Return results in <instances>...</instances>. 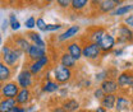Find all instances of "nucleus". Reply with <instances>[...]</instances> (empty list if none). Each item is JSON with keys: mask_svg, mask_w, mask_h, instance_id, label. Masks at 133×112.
Here are the masks:
<instances>
[{"mask_svg": "<svg viewBox=\"0 0 133 112\" xmlns=\"http://www.w3.org/2000/svg\"><path fill=\"white\" fill-rule=\"evenodd\" d=\"M99 46H100V50H101V52H102L104 56H106L108 54H111L113 50L116 47L115 36H114L113 33L106 32L102 36V38L100 40Z\"/></svg>", "mask_w": 133, "mask_h": 112, "instance_id": "obj_8", "label": "nucleus"}, {"mask_svg": "<svg viewBox=\"0 0 133 112\" xmlns=\"http://www.w3.org/2000/svg\"><path fill=\"white\" fill-rule=\"evenodd\" d=\"M46 20L42 18V17H38L36 18V28L40 31V32H45L46 31Z\"/></svg>", "mask_w": 133, "mask_h": 112, "instance_id": "obj_33", "label": "nucleus"}, {"mask_svg": "<svg viewBox=\"0 0 133 112\" xmlns=\"http://www.w3.org/2000/svg\"><path fill=\"white\" fill-rule=\"evenodd\" d=\"M24 34H26V37L28 38L30 43L36 45V46H41V47H48L46 41L44 40V37L41 36L40 32H36V31H27Z\"/></svg>", "mask_w": 133, "mask_h": 112, "instance_id": "obj_20", "label": "nucleus"}, {"mask_svg": "<svg viewBox=\"0 0 133 112\" xmlns=\"http://www.w3.org/2000/svg\"><path fill=\"white\" fill-rule=\"evenodd\" d=\"M13 77H14V70L0 60V83L9 81L13 79Z\"/></svg>", "mask_w": 133, "mask_h": 112, "instance_id": "obj_25", "label": "nucleus"}, {"mask_svg": "<svg viewBox=\"0 0 133 112\" xmlns=\"http://www.w3.org/2000/svg\"><path fill=\"white\" fill-rule=\"evenodd\" d=\"M24 56V52H22L21 50H18L17 47H14L9 40L1 46V51H0V60L3 63L10 66L13 70H16L18 68V65L21 63L22 57Z\"/></svg>", "mask_w": 133, "mask_h": 112, "instance_id": "obj_1", "label": "nucleus"}, {"mask_svg": "<svg viewBox=\"0 0 133 112\" xmlns=\"http://www.w3.org/2000/svg\"><path fill=\"white\" fill-rule=\"evenodd\" d=\"M0 98H1V97H0Z\"/></svg>", "mask_w": 133, "mask_h": 112, "instance_id": "obj_55", "label": "nucleus"}, {"mask_svg": "<svg viewBox=\"0 0 133 112\" xmlns=\"http://www.w3.org/2000/svg\"><path fill=\"white\" fill-rule=\"evenodd\" d=\"M3 46V34L0 33V47Z\"/></svg>", "mask_w": 133, "mask_h": 112, "instance_id": "obj_47", "label": "nucleus"}, {"mask_svg": "<svg viewBox=\"0 0 133 112\" xmlns=\"http://www.w3.org/2000/svg\"><path fill=\"white\" fill-rule=\"evenodd\" d=\"M133 12V3H124L115 6V9L109 14L110 17H125Z\"/></svg>", "mask_w": 133, "mask_h": 112, "instance_id": "obj_22", "label": "nucleus"}, {"mask_svg": "<svg viewBox=\"0 0 133 112\" xmlns=\"http://www.w3.org/2000/svg\"><path fill=\"white\" fill-rule=\"evenodd\" d=\"M129 89H131V93H132V97H133V84H132V87H131Z\"/></svg>", "mask_w": 133, "mask_h": 112, "instance_id": "obj_49", "label": "nucleus"}, {"mask_svg": "<svg viewBox=\"0 0 133 112\" xmlns=\"http://www.w3.org/2000/svg\"><path fill=\"white\" fill-rule=\"evenodd\" d=\"M62 106L66 112H77L81 110L82 104L77 98H64L62 102Z\"/></svg>", "mask_w": 133, "mask_h": 112, "instance_id": "obj_24", "label": "nucleus"}, {"mask_svg": "<svg viewBox=\"0 0 133 112\" xmlns=\"http://www.w3.org/2000/svg\"><path fill=\"white\" fill-rule=\"evenodd\" d=\"M12 112H26V111H24V107H22V106H18V104H17L16 107L12 110Z\"/></svg>", "mask_w": 133, "mask_h": 112, "instance_id": "obj_43", "label": "nucleus"}, {"mask_svg": "<svg viewBox=\"0 0 133 112\" xmlns=\"http://www.w3.org/2000/svg\"><path fill=\"white\" fill-rule=\"evenodd\" d=\"M69 12L77 16L86 14L87 12H90V0H72Z\"/></svg>", "mask_w": 133, "mask_h": 112, "instance_id": "obj_16", "label": "nucleus"}, {"mask_svg": "<svg viewBox=\"0 0 133 112\" xmlns=\"http://www.w3.org/2000/svg\"><path fill=\"white\" fill-rule=\"evenodd\" d=\"M109 78V70H101V71H99L96 75H95V81L96 83H101V81H104L105 79H108Z\"/></svg>", "mask_w": 133, "mask_h": 112, "instance_id": "obj_32", "label": "nucleus"}, {"mask_svg": "<svg viewBox=\"0 0 133 112\" xmlns=\"http://www.w3.org/2000/svg\"><path fill=\"white\" fill-rule=\"evenodd\" d=\"M60 88V84H58L54 79H45L42 80L40 91L42 92V94H52L56 93Z\"/></svg>", "mask_w": 133, "mask_h": 112, "instance_id": "obj_19", "label": "nucleus"}, {"mask_svg": "<svg viewBox=\"0 0 133 112\" xmlns=\"http://www.w3.org/2000/svg\"><path fill=\"white\" fill-rule=\"evenodd\" d=\"M9 40V42L14 46V47H17L18 50H21L22 52H24L26 54V51L28 50V47H30V41H28V38L26 37V34H13L12 37H9L8 38Z\"/></svg>", "mask_w": 133, "mask_h": 112, "instance_id": "obj_15", "label": "nucleus"}, {"mask_svg": "<svg viewBox=\"0 0 133 112\" xmlns=\"http://www.w3.org/2000/svg\"><path fill=\"white\" fill-rule=\"evenodd\" d=\"M58 63L59 64H62L63 66H66V68H69V69H72V70H74L76 68H77V64H78V61H76L66 51H62V54L59 55V57H58Z\"/></svg>", "mask_w": 133, "mask_h": 112, "instance_id": "obj_23", "label": "nucleus"}, {"mask_svg": "<svg viewBox=\"0 0 133 112\" xmlns=\"http://www.w3.org/2000/svg\"><path fill=\"white\" fill-rule=\"evenodd\" d=\"M64 51H66L76 61H81L82 60V42L79 38L77 40H72L65 43Z\"/></svg>", "mask_w": 133, "mask_h": 112, "instance_id": "obj_10", "label": "nucleus"}, {"mask_svg": "<svg viewBox=\"0 0 133 112\" xmlns=\"http://www.w3.org/2000/svg\"><path fill=\"white\" fill-rule=\"evenodd\" d=\"M94 112H109L106 108H104V107H101V106H97L95 110H94Z\"/></svg>", "mask_w": 133, "mask_h": 112, "instance_id": "obj_45", "label": "nucleus"}, {"mask_svg": "<svg viewBox=\"0 0 133 112\" xmlns=\"http://www.w3.org/2000/svg\"><path fill=\"white\" fill-rule=\"evenodd\" d=\"M115 79L120 92H127V89L131 88L133 84V70H123L116 75Z\"/></svg>", "mask_w": 133, "mask_h": 112, "instance_id": "obj_11", "label": "nucleus"}, {"mask_svg": "<svg viewBox=\"0 0 133 112\" xmlns=\"http://www.w3.org/2000/svg\"><path fill=\"white\" fill-rule=\"evenodd\" d=\"M33 101V92L30 88H21L16 97V102L18 106L26 107Z\"/></svg>", "mask_w": 133, "mask_h": 112, "instance_id": "obj_17", "label": "nucleus"}, {"mask_svg": "<svg viewBox=\"0 0 133 112\" xmlns=\"http://www.w3.org/2000/svg\"><path fill=\"white\" fill-rule=\"evenodd\" d=\"M8 20L6 19H3V23H1V29L3 31H6V28H8Z\"/></svg>", "mask_w": 133, "mask_h": 112, "instance_id": "obj_44", "label": "nucleus"}, {"mask_svg": "<svg viewBox=\"0 0 133 112\" xmlns=\"http://www.w3.org/2000/svg\"><path fill=\"white\" fill-rule=\"evenodd\" d=\"M108 32L106 28L104 26H92L90 28H87L86 31V36H81L82 40L86 41H90V42H95V43H99L100 40L102 38V36Z\"/></svg>", "mask_w": 133, "mask_h": 112, "instance_id": "obj_9", "label": "nucleus"}, {"mask_svg": "<svg viewBox=\"0 0 133 112\" xmlns=\"http://www.w3.org/2000/svg\"><path fill=\"white\" fill-rule=\"evenodd\" d=\"M51 74H52V79L55 80L58 84H60V85L70 83L72 79L74 78V70H72V69H69L66 66H63L59 63L54 64Z\"/></svg>", "mask_w": 133, "mask_h": 112, "instance_id": "obj_4", "label": "nucleus"}, {"mask_svg": "<svg viewBox=\"0 0 133 112\" xmlns=\"http://www.w3.org/2000/svg\"><path fill=\"white\" fill-rule=\"evenodd\" d=\"M132 43H133V40H132Z\"/></svg>", "mask_w": 133, "mask_h": 112, "instance_id": "obj_54", "label": "nucleus"}, {"mask_svg": "<svg viewBox=\"0 0 133 112\" xmlns=\"http://www.w3.org/2000/svg\"><path fill=\"white\" fill-rule=\"evenodd\" d=\"M70 3H72V0H55L54 1V4L56 5V8L60 9V10H63V12H69Z\"/></svg>", "mask_w": 133, "mask_h": 112, "instance_id": "obj_29", "label": "nucleus"}, {"mask_svg": "<svg viewBox=\"0 0 133 112\" xmlns=\"http://www.w3.org/2000/svg\"><path fill=\"white\" fill-rule=\"evenodd\" d=\"M115 4L111 1V0H102L97 5L96 10H95V14H99V16H106V14H110L114 9H115Z\"/></svg>", "mask_w": 133, "mask_h": 112, "instance_id": "obj_21", "label": "nucleus"}, {"mask_svg": "<svg viewBox=\"0 0 133 112\" xmlns=\"http://www.w3.org/2000/svg\"><path fill=\"white\" fill-rule=\"evenodd\" d=\"M77 112H82V111H77Z\"/></svg>", "mask_w": 133, "mask_h": 112, "instance_id": "obj_53", "label": "nucleus"}, {"mask_svg": "<svg viewBox=\"0 0 133 112\" xmlns=\"http://www.w3.org/2000/svg\"><path fill=\"white\" fill-rule=\"evenodd\" d=\"M19 89H21V88H19V85L17 84L16 80L12 79V80H9V81H5V83H3L0 97H1V98H14V99H16Z\"/></svg>", "mask_w": 133, "mask_h": 112, "instance_id": "obj_12", "label": "nucleus"}, {"mask_svg": "<svg viewBox=\"0 0 133 112\" xmlns=\"http://www.w3.org/2000/svg\"><path fill=\"white\" fill-rule=\"evenodd\" d=\"M131 108H132V111H133V97L131 98Z\"/></svg>", "mask_w": 133, "mask_h": 112, "instance_id": "obj_48", "label": "nucleus"}, {"mask_svg": "<svg viewBox=\"0 0 133 112\" xmlns=\"http://www.w3.org/2000/svg\"><path fill=\"white\" fill-rule=\"evenodd\" d=\"M114 110L118 112H131V97L127 94V92H119L116 94V102Z\"/></svg>", "mask_w": 133, "mask_h": 112, "instance_id": "obj_13", "label": "nucleus"}, {"mask_svg": "<svg viewBox=\"0 0 133 112\" xmlns=\"http://www.w3.org/2000/svg\"><path fill=\"white\" fill-rule=\"evenodd\" d=\"M16 81L17 84L19 85V88H30V89H32L35 87V84H36V78L32 75V73L24 66L18 73Z\"/></svg>", "mask_w": 133, "mask_h": 112, "instance_id": "obj_6", "label": "nucleus"}, {"mask_svg": "<svg viewBox=\"0 0 133 112\" xmlns=\"http://www.w3.org/2000/svg\"><path fill=\"white\" fill-rule=\"evenodd\" d=\"M58 93H59V97L60 98H66V96H68V93H69V91H68V88L66 87H60L59 88V91H58Z\"/></svg>", "mask_w": 133, "mask_h": 112, "instance_id": "obj_38", "label": "nucleus"}, {"mask_svg": "<svg viewBox=\"0 0 133 112\" xmlns=\"http://www.w3.org/2000/svg\"><path fill=\"white\" fill-rule=\"evenodd\" d=\"M24 111L26 112H37L38 111V108H37V106L36 104H27L26 107H24Z\"/></svg>", "mask_w": 133, "mask_h": 112, "instance_id": "obj_40", "label": "nucleus"}, {"mask_svg": "<svg viewBox=\"0 0 133 112\" xmlns=\"http://www.w3.org/2000/svg\"><path fill=\"white\" fill-rule=\"evenodd\" d=\"M92 112H94V111H92Z\"/></svg>", "mask_w": 133, "mask_h": 112, "instance_id": "obj_56", "label": "nucleus"}, {"mask_svg": "<svg viewBox=\"0 0 133 112\" xmlns=\"http://www.w3.org/2000/svg\"><path fill=\"white\" fill-rule=\"evenodd\" d=\"M79 40L82 42V59L90 61V63H99L104 57V55L100 50L99 43L82 40L81 37H79Z\"/></svg>", "mask_w": 133, "mask_h": 112, "instance_id": "obj_2", "label": "nucleus"}, {"mask_svg": "<svg viewBox=\"0 0 133 112\" xmlns=\"http://www.w3.org/2000/svg\"><path fill=\"white\" fill-rule=\"evenodd\" d=\"M55 0H38V6H50L54 4Z\"/></svg>", "mask_w": 133, "mask_h": 112, "instance_id": "obj_39", "label": "nucleus"}, {"mask_svg": "<svg viewBox=\"0 0 133 112\" xmlns=\"http://www.w3.org/2000/svg\"><path fill=\"white\" fill-rule=\"evenodd\" d=\"M8 24H9V28H10L13 32L19 31L21 27H22V24H21L18 17H17L14 13H10V14H9V17H8Z\"/></svg>", "mask_w": 133, "mask_h": 112, "instance_id": "obj_28", "label": "nucleus"}, {"mask_svg": "<svg viewBox=\"0 0 133 112\" xmlns=\"http://www.w3.org/2000/svg\"><path fill=\"white\" fill-rule=\"evenodd\" d=\"M51 112H66V111L64 110V107L62 104H58V106H54L51 108Z\"/></svg>", "mask_w": 133, "mask_h": 112, "instance_id": "obj_41", "label": "nucleus"}, {"mask_svg": "<svg viewBox=\"0 0 133 112\" xmlns=\"http://www.w3.org/2000/svg\"><path fill=\"white\" fill-rule=\"evenodd\" d=\"M102 0H90V14H95V10Z\"/></svg>", "mask_w": 133, "mask_h": 112, "instance_id": "obj_34", "label": "nucleus"}, {"mask_svg": "<svg viewBox=\"0 0 133 112\" xmlns=\"http://www.w3.org/2000/svg\"><path fill=\"white\" fill-rule=\"evenodd\" d=\"M64 24L62 23H51V24H46V33H52V32H59L60 29H63Z\"/></svg>", "mask_w": 133, "mask_h": 112, "instance_id": "obj_30", "label": "nucleus"}, {"mask_svg": "<svg viewBox=\"0 0 133 112\" xmlns=\"http://www.w3.org/2000/svg\"><path fill=\"white\" fill-rule=\"evenodd\" d=\"M23 6H38V0H21Z\"/></svg>", "mask_w": 133, "mask_h": 112, "instance_id": "obj_37", "label": "nucleus"}, {"mask_svg": "<svg viewBox=\"0 0 133 112\" xmlns=\"http://www.w3.org/2000/svg\"><path fill=\"white\" fill-rule=\"evenodd\" d=\"M109 112H118V111H115V110H113V111H109Z\"/></svg>", "mask_w": 133, "mask_h": 112, "instance_id": "obj_52", "label": "nucleus"}, {"mask_svg": "<svg viewBox=\"0 0 133 112\" xmlns=\"http://www.w3.org/2000/svg\"><path fill=\"white\" fill-rule=\"evenodd\" d=\"M116 102V94H105L100 99V106L106 108L108 111H113L115 107Z\"/></svg>", "mask_w": 133, "mask_h": 112, "instance_id": "obj_26", "label": "nucleus"}, {"mask_svg": "<svg viewBox=\"0 0 133 112\" xmlns=\"http://www.w3.org/2000/svg\"><path fill=\"white\" fill-rule=\"evenodd\" d=\"M100 88L104 91L105 94H118L120 92L119 85L116 83V79H114V78H108L104 81H101L100 83Z\"/></svg>", "mask_w": 133, "mask_h": 112, "instance_id": "obj_18", "label": "nucleus"}, {"mask_svg": "<svg viewBox=\"0 0 133 112\" xmlns=\"http://www.w3.org/2000/svg\"><path fill=\"white\" fill-rule=\"evenodd\" d=\"M24 27H26L28 31H33V29L36 28V17L30 16L28 18H26V20H24Z\"/></svg>", "mask_w": 133, "mask_h": 112, "instance_id": "obj_31", "label": "nucleus"}, {"mask_svg": "<svg viewBox=\"0 0 133 112\" xmlns=\"http://www.w3.org/2000/svg\"><path fill=\"white\" fill-rule=\"evenodd\" d=\"M104 96H105V93H104V91H102L100 87H97V88H95V89H94V98H95V99L100 101Z\"/></svg>", "mask_w": 133, "mask_h": 112, "instance_id": "obj_36", "label": "nucleus"}, {"mask_svg": "<svg viewBox=\"0 0 133 112\" xmlns=\"http://www.w3.org/2000/svg\"><path fill=\"white\" fill-rule=\"evenodd\" d=\"M123 23H124L125 26H128L131 29H133V13H132V14H128V16L124 17Z\"/></svg>", "mask_w": 133, "mask_h": 112, "instance_id": "obj_35", "label": "nucleus"}, {"mask_svg": "<svg viewBox=\"0 0 133 112\" xmlns=\"http://www.w3.org/2000/svg\"><path fill=\"white\" fill-rule=\"evenodd\" d=\"M4 1H5V0H0V4H1V5H4Z\"/></svg>", "mask_w": 133, "mask_h": 112, "instance_id": "obj_50", "label": "nucleus"}, {"mask_svg": "<svg viewBox=\"0 0 133 112\" xmlns=\"http://www.w3.org/2000/svg\"><path fill=\"white\" fill-rule=\"evenodd\" d=\"M81 31H82V27L79 24H70L69 27H66V29H64L55 37V41L58 43H66L72 40H76L79 36Z\"/></svg>", "mask_w": 133, "mask_h": 112, "instance_id": "obj_5", "label": "nucleus"}, {"mask_svg": "<svg viewBox=\"0 0 133 112\" xmlns=\"http://www.w3.org/2000/svg\"><path fill=\"white\" fill-rule=\"evenodd\" d=\"M17 106L14 98H0V112H12Z\"/></svg>", "mask_w": 133, "mask_h": 112, "instance_id": "obj_27", "label": "nucleus"}, {"mask_svg": "<svg viewBox=\"0 0 133 112\" xmlns=\"http://www.w3.org/2000/svg\"><path fill=\"white\" fill-rule=\"evenodd\" d=\"M111 1H113V3L115 4L116 6H118V5H122V4H124V3H125L127 0H111Z\"/></svg>", "mask_w": 133, "mask_h": 112, "instance_id": "obj_46", "label": "nucleus"}, {"mask_svg": "<svg viewBox=\"0 0 133 112\" xmlns=\"http://www.w3.org/2000/svg\"><path fill=\"white\" fill-rule=\"evenodd\" d=\"M123 52H124V48H114L113 50V54H114V56H122L123 55Z\"/></svg>", "mask_w": 133, "mask_h": 112, "instance_id": "obj_42", "label": "nucleus"}, {"mask_svg": "<svg viewBox=\"0 0 133 112\" xmlns=\"http://www.w3.org/2000/svg\"><path fill=\"white\" fill-rule=\"evenodd\" d=\"M116 45H128V43H132L133 40V29H131L128 26H125L124 23H122L118 29H116Z\"/></svg>", "mask_w": 133, "mask_h": 112, "instance_id": "obj_7", "label": "nucleus"}, {"mask_svg": "<svg viewBox=\"0 0 133 112\" xmlns=\"http://www.w3.org/2000/svg\"><path fill=\"white\" fill-rule=\"evenodd\" d=\"M52 65V60L50 54L44 55L42 57H40L36 61H27L26 63V68L32 73V75L35 78H40L45 71H48L50 69V66Z\"/></svg>", "mask_w": 133, "mask_h": 112, "instance_id": "obj_3", "label": "nucleus"}, {"mask_svg": "<svg viewBox=\"0 0 133 112\" xmlns=\"http://www.w3.org/2000/svg\"><path fill=\"white\" fill-rule=\"evenodd\" d=\"M46 54H49L48 52V47H41V46H36V45L31 43L24 55H26L27 61H36V60H38L40 57H42Z\"/></svg>", "mask_w": 133, "mask_h": 112, "instance_id": "obj_14", "label": "nucleus"}, {"mask_svg": "<svg viewBox=\"0 0 133 112\" xmlns=\"http://www.w3.org/2000/svg\"><path fill=\"white\" fill-rule=\"evenodd\" d=\"M1 87H3V83H0V92H1Z\"/></svg>", "mask_w": 133, "mask_h": 112, "instance_id": "obj_51", "label": "nucleus"}]
</instances>
